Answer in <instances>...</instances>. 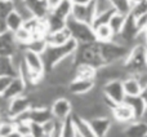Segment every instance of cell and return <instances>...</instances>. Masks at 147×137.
Segmentation results:
<instances>
[{"instance_id": "cell-1", "label": "cell", "mask_w": 147, "mask_h": 137, "mask_svg": "<svg viewBox=\"0 0 147 137\" xmlns=\"http://www.w3.org/2000/svg\"><path fill=\"white\" fill-rule=\"evenodd\" d=\"M79 47V43L75 41L74 39H70L66 44L63 45H48L41 56H43L44 66H45V71H49L54 67V65L58 64L62 58L67 56H71L76 52Z\"/></svg>"}, {"instance_id": "cell-2", "label": "cell", "mask_w": 147, "mask_h": 137, "mask_svg": "<svg viewBox=\"0 0 147 137\" xmlns=\"http://www.w3.org/2000/svg\"><path fill=\"white\" fill-rule=\"evenodd\" d=\"M124 67L129 75H137L147 70V48L145 44H133L129 49Z\"/></svg>"}, {"instance_id": "cell-3", "label": "cell", "mask_w": 147, "mask_h": 137, "mask_svg": "<svg viewBox=\"0 0 147 137\" xmlns=\"http://www.w3.org/2000/svg\"><path fill=\"white\" fill-rule=\"evenodd\" d=\"M74 56H75L76 64H86L96 68H99L105 65L103 61H102L101 52H99V44L97 40L86 44H79Z\"/></svg>"}, {"instance_id": "cell-4", "label": "cell", "mask_w": 147, "mask_h": 137, "mask_svg": "<svg viewBox=\"0 0 147 137\" xmlns=\"http://www.w3.org/2000/svg\"><path fill=\"white\" fill-rule=\"evenodd\" d=\"M98 44H99V52H101L102 61H103L105 65L124 61L130 49V47L125 45V44L116 43L114 40L106 41V43L98 41Z\"/></svg>"}, {"instance_id": "cell-5", "label": "cell", "mask_w": 147, "mask_h": 137, "mask_svg": "<svg viewBox=\"0 0 147 137\" xmlns=\"http://www.w3.org/2000/svg\"><path fill=\"white\" fill-rule=\"evenodd\" d=\"M66 27L69 28L71 38L79 44H86L96 41V36H94V28L92 27L90 23L81 22L79 20H75L74 17L70 16L66 20Z\"/></svg>"}, {"instance_id": "cell-6", "label": "cell", "mask_w": 147, "mask_h": 137, "mask_svg": "<svg viewBox=\"0 0 147 137\" xmlns=\"http://www.w3.org/2000/svg\"><path fill=\"white\" fill-rule=\"evenodd\" d=\"M30 109H31V100L28 98L27 94H22V96L14 97V98L8 101L4 117L16 120L20 115H22L23 113H26Z\"/></svg>"}, {"instance_id": "cell-7", "label": "cell", "mask_w": 147, "mask_h": 137, "mask_svg": "<svg viewBox=\"0 0 147 137\" xmlns=\"http://www.w3.org/2000/svg\"><path fill=\"white\" fill-rule=\"evenodd\" d=\"M102 93L106 98L112 101L114 104H120L125 100V92L123 88L121 79H111L102 84Z\"/></svg>"}, {"instance_id": "cell-8", "label": "cell", "mask_w": 147, "mask_h": 137, "mask_svg": "<svg viewBox=\"0 0 147 137\" xmlns=\"http://www.w3.org/2000/svg\"><path fill=\"white\" fill-rule=\"evenodd\" d=\"M51 111H52V115H53L54 119L66 120L69 117H71V114L74 111L71 100L66 98L65 96L56 98L51 104Z\"/></svg>"}, {"instance_id": "cell-9", "label": "cell", "mask_w": 147, "mask_h": 137, "mask_svg": "<svg viewBox=\"0 0 147 137\" xmlns=\"http://www.w3.org/2000/svg\"><path fill=\"white\" fill-rule=\"evenodd\" d=\"M22 60L28 71L36 74H43V75L45 74V66H44L41 54L28 51V49H22Z\"/></svg>"}, {"instance_id": "cell-10", "label": "cell", "mask_w": 147, "mask_h": 137, "mask_svg": "<svg viewBox=\"0 0 147 137\" xmlns=\"http://www.w3.org/2000/svg\"><path fill=\"white\" fill-rule=\"evenodd\" d=\"M96 87V79H83V78H74L67 84V92L74 96H83L90 92Z\"/></svg>"}, {"instance_id": "cell-11", "label": "cell", "mask_w": 147, "mask_h": 137, "mask_svg": "<svg viewBox=\"0 0 147 137\" xmlns=\"http://www.w3.org/2000/svg\"><path fill=\"white\" fill-rule=\"evenodd\" d=\"M111 117L114 118L115 122L123 123V124H128V123L136 120L132 107H130L125 101L120 102V104H116L114 107H112Z\"/></svg>"}, {"instance_id": "cell-12", "label": "cell", "mask_w": 147, "mask_h": 137, "mask_svg": "<svg viewBox=\"0 0 147 137\" xmlns=\"http://www.w3.org/2000/svg\"><path fill=\"white\" fill-rule=\"evenodd\" d=\"M96 137H106L112 127V119L110 117H93L88 119Z\"/></svg>"}, {"instance_id": "cell-13", "label": "cell", "mask_w": 147, "mask_h": 137, "mask_svg": "<svg viewBox=\"0 0 147 137\" xmlns=\"http://www.w3.org/2000/svg\"><path fill=\"white\" fill-rule=\"evenodd\" d=\"M94 16H96V8H94L93 0L86 5H74L72 7L71 17H74L75 20L81 21V22H86L92 25Z\"/></svg>"}, {"instance_id": "cell-14", "label": "cell", "mask_w": 147, "mask_h": 137, "mask_svg": "<svg viewBox=\"0 0 147 137\" xmlns=\"http://www.w3.org/2000/svg\"><path fill=\"white\" fill-rule=\"evenodd\" d=\"M20 47L14 41L12 33L0 34V57H12L20 51Z\"/></svg>"}, {"instance_id": "cell-15", "label": "cell", "mask_w": 147, "mask_h": 137, "mask_svg": "<svg viewBox=\"0 0 147 137\" xmlns=\"http://www.w3.org/2000/svg\"><path fill=\"white\" fill-rule=\"evenodd\" d=\"M26 89H27V85H26L25 80H23L20 75H16V76H13L12 78V81L9 83L8 88L5 89L3 97H4L7 101H9V100L14 98V97H18V96L25 94Z\"/></svg>"}, {"instance_id": "cell-16", "label": "cell", "mask_w": 147, "mask_h": 137, "mask_svg": "<svg viewBox=\"0 0 147 137\" xmlns=\"http://www.w3.org/2000/svg\"><path fill=\"white\" fill-rule=\"evenodd\" d=\"M147 133V122L143 119L133 120L125 124L123 136L124 137H143Z\"/></svg>"}, {"instance_id": "cell-17", "label": "cell", "mask_w": 147, "mask_h": 137, "mask_svg": "<svg viewBox=\"0 0 147 137\" xmlns=\"http://www.w3.org/2000/svg\"><path fill=\"white\" fill-rule=\"evenodd\" d=\"M28 119H30V122H36V123H40V124L53 119L51 107L49 106H31V109L28 110Z\"/></svg>"}, {"instance_id": "cell-18", "label": "cell", "mask_w": 147, "mask_h": 137, "mask_svg": "<svg viewBox=\"0 0 147 137\" xmlns=\"http://www.w3.org/2000/svg\"><path fill=\"white\" fill-rule=\"evenodd\" d=\"M133 110V114H134V119H142L145 117L146 111H147V104L142 96H133V97H125L124 100Z\"/></svg>"}, {"instance_id": "cell-19", "label": "cell", "mask_w": 147, "mask_h": 137, "mask_svg": "<svg viewBox=\"0 0 147 137\" xmlns=\"http://www.w3.org/2000/svg\"><path fill=\"white\" fill-rule=\"evenodd\" d=\"M71 118L74 122V127H75V131H76V135L79 137H96L88 119L75 114V113L71 114Z\"/></svg>"}, {"instance_id": "cell-20", "label": "cell", "mask_w": 147, "mask_h": 137, "mask_svg": "<svg viewBox=\"0 0 147 137\" xmlns=\"http://www.w3.org/2000/svg\"><path fill=\"white\" fill-rule=\"evenodd\" d=\"M45 39H47L48 45H63V44H66L67 41L72 38H71V34H70L69 28L63 27V28H61V30H57V31H53V33L47 34Z\"/></svg>"}, {"instance_id": "cell-21", "label": "cell", "mask_w": 147, "mask_h": 137, "mask_svg": "<svg viewBox=\"0 0 147 137\" xmlns=\"http://www.w3.org/2000/svg\"><path fill=\"white\" fill-rule=\"evenodd\" d=\"M123 88L127 97L140 96L142 93V85L134 75H128L127 78L123 79Z\"/></svg>"}, {"instance_id": "cell-22", "label": "cell", "mask_w": 147, "mask_h": 137, "mask_svg": "<svg viewBox=\"0 0 147 137\" xmlns=\"http://www.w3.org/2000/svg\"><path fill=\"white\" fill-rule=\"evenodd\" d=\"M23 3L30 9L34 17L36 18H45L47 14L49 13V9L47 7L45 1H41V0H23Z\"/></svg>"}, {"instance_id": "cell-23", "label": "cell", "mask_w": 147, "mask_h": 137, "mask_svg": "<svg viewBox=\"0 0 147 137\" xmlns=\"http://www.w3.org/2000/svg\"><path fill=\"white\" fill-rule=\"evenodd\" d=\"M23 22H25V20H23L22 16L16 9H13L12 12L7 16V18H5V26H7V30L9 31V33H14L16 30L22 27Z\"/></svg>"}, {"instance_id": "cell-24", "label": "cell", "mask_w": 147, "mask_h": 137, "mask_svg": "<svg viewBox=\"0 0 147 137\" xmlns=\"http://www.w3.org/2000/svg\"><path fill=\"white\" fill-rule=\"evenodd\" d=\"M12 34H13V38H14V41L17 43V45L20 47L21 49H25V47L28 44V41L32 39L31 31L27 30L25 26L20 27L18 30H16L14 33H12Z\"/></svg>"}, {"instance_id": "cell-25", "label": "cell", "mask_w": 147, "mask_h": 137, "mask_svg": "<svg viewBox=\"0 0 147 137\" xmlns=\"http://www.w3.org/2000/svg\"><path fill=\"white\" fill-rule=\"evenodd\" d=\"M94 36H96L97 41L106 43V41H111L112 39H114L115 34L112 33L109 23H105V25H99L94 28Z\"/></svg>"}, {"instance_id": "cell-26", "label": "cell", "mask_w": 147, "mask_h": 137, "mask_svg": "<svg viewBox=\"0 0 147 137\" xmlns=\"http://www.w3.org/2000/svg\"><path fill=\"white\" fill-rule=\"evenodd\" d=\"M72 7H74V4L71 3V0H62L53 10H51V12L53 13V14H56L57 17H59V18L66 21L67 18L71 16Z\"/></svg>"}, {"instance_id": "cell-27", "label": "cell", "mask_w": 147, "mask_h": 137, "mask_svg": "<svg viewBox=\"0 0 147 137\" xmlns=\"http://www.w3.org/2000/svg\"><path fill=\"white\" fill-rule=\"evenodd\" d=\"M97 68L86 64H76L75 66V78L83 79H96Z\"/></svg>"}, {"instance_id": "cell-28", "label": "cell", "mask_w": 147, "mask_h": 137, "mask_svg": "<svg viewBox=\"0 0 147 137\" xmlns=\"http://www.w3.org/2000/svg\"><path fill=\"white\" fill-rule=\"evenodd\" d=\"M45 21H47V26H48V34L66 27V21L59 18V17H57L56 14H53V13L51 12V10H49V13L47 14Z\"/></svg>"}, {"instance_id": "cell-29", "label": "cell", "mask_w": 147, "mask_h": 137, "mask_svg": "<svg viewBox=\"0 0 147 137\" xmlns=\"http://www.w3.org/2000/svg\"><path fill=\"white\" fill-rule=\"evenodd\" d=\"M47 47H48V43H47L45 36H39V38H32L28 44L25 47V49H28V51H32L35 53L43 54L45 52Z\"/></svg>"}, {"instance_id": "cell-30", "label": "cell", "mask_w": 147, "mask_h": 137, "mask_svg": "<svg viewBox=\"0 0 147 137\" xmlns=\"http://www.w3.org/2000/svg\"><path fill=\"white\" fill-rule=\"evenodd\" d=\"M125 20H127V16L121 14V13L115 12L114 14L111 16V18H110V21H109V26L111 27L112 33H114L115 35L121 33L123 27H124V25H125Z\"/></svg>"}, {"instance_id": "cell-31", "label": "cell", "mask_w": 147, "mask_h": 137, "mask_svg": "<svg viewBox=\"0 0 147 137\" xmlns=\"http://www.w3.org/2000/svg\"><path fill=\"white\" fill-rule=\"evenodd\" d=\"M14 9L13 0H0V25H5V18Z\"/></svg>"}, {"instance_id": "cell-32", "label": "cell", "mask_w": 147, "mask_h": 137, "mask_svg": "<svg viewBox=\"0 0 147 137\" xmlns=\"http://www.w3.org/2000/svg\"><path fill=\"white\" fill-rule=\"evenodd\" d=\"M16 130V122L9 118H3L0 120V137H7Z\"/></svg>"}, {"instance_id": "cell-33", "label": "cell", "mask_w": 147, "mask_h": 137, "mask_svg": "<svg viewBox=\"0 0 147 137\" xmlns=\"http://www.w3.org/2000/svg\"><path fill=\"white\" fill-rule=\"evenodd\" d=\"M111 4L117 13H121L124 16L129 14L130 8H132V3L129 0H111Z\"/></svg>"}, {"instance_id": "cell-34", "label": "cell", "mask_w": 147, "mask_h": 137, "mask_svg": "<svg viewBox=\"0 0 147 137\" xmlns=\"http://www.w3.org/2000/svg\"><path fill=\"white\" fill-rule=\"evenodd\" d=\"M115 12H116L115 9H110V10H107V12L101 13V14L94 16L93 21H92V27L96 28L97 26H99V25H105V23H109L110 18H111V16L114 14Z\"/></svg>"}, {"instance_id": "cell-35", "label": "cell", "mask_w": 147, "mask_h": 137, "mask_svg": "<svg viewBox=\"0 0 147 137\" xmlns=\"http://www.w3.org/2000/svg\"><path fill=\"white\" fill-rule=\"evenodd\" d=\"M146 13H147V0H143V1L132 4L129 14L133 16L134 18H138V17H141V16L146 14Z\"/></svg>"}, {"instance_id": "cell-36", "label": "cell", "mask_w": 147, "mask_h": 137, "mask_svg": "<svg viewBox=\"0 0 147 137\" xmlns=\"http://www.w3.org/2000/svg\"><path fill=\"white\" fill-rule=\"evenodd\" d=\"M93 1H94V8H96V16L101 14L103 12H107L110 9H114L111 0H93Z\"/></svg>"}, {"instance_id": "cell-37", "label": "cell", "mask_w": 147, "mask_h": 137, "mask_svg": "<svg viewBox=\"0 0 147 137\" xmlns=\"http://www.w3.org/2000/svg\"><path fill=\"white\" fill-rule=\"evenodd\" d=\"M61 137H78V135H76V131H75V127H74V122H72V118L71 117H69L63 122V132H62Z\"/></svg>"}, {"instance_id": "cell-38", "label": "cell", "mask_w": 147, "mask_h": 137, "mask_svg": "<svg viewBox=\"0 0 147 137\" xmlns=\"http://www.w3.org/2000/svg\"><path fill=\"white\" fill-rule=\"evenodd\" d=\"M16 122V131L20 132L23 137H30V122L28 120H14Z\"/></svg>"}, {"instance_id": "cell-39", "label": "cell", "mask_w": 147, "mask_h": 137, "mask_svg": "<svg viewBox=\"0 0 147 137\" xmlns=\"http://www.w3.org/2000/svg\"><path fill=\"white\" fill-rule=\"evenodd\" d=\"M63 122H65V120L54 119L53 127H52L51 132L48 133V136H47V137H61L62 132H63Z\"/></svg>"}, {"instance_id": "cell-40", "label": "cell", "mask_w": 147, "mask_h": 137, "mask_svg": "<svg viewBox=\"0 0 147 137\" xmlns=\"http://www.w3.org/2000/svg\"><path fill=\"white\" fill-rule=\"evenodd\" d=\"M30 137H47L45 132H44L43 124L36 122H30Z\"/></svg>"}, {"instance_id": "cell-41", "label": "cell", "mask_w": 147, "mask_h": 137, "mask_svg": "<svg viewBox=\"0 0 147 137\" xmlns=\"http://www.w3.org/2000/svg\"><path fill=\"white\" fill-rule=\"evenodd\" d=\"M136 28H137L138 34L143 33V31L147 28V13L141 17L136 18Z\"/></svg>"}, {"instance_id": "cell-42", "label": "cell", "mask_w": 147, "mask_h": 137, "mask_svg": "<svg viewBox=\"0 0 147 137\" xmlns=\"http://www.w3.org/2000/svg\"><path fill=\"white\" fill-rule=\"evenodd\" d=\"M13 76L10 75H0V96H3L5 92V89L8 88L9 83L12 81Z\"/></svg>"}, {"instance_id": "cell-43", "label": "cell", "mask_w": 147, "mask_h": 137, "mask_svg": "<svg viewBox=\"0 0 147 137\" xmlns=\"http://www.w3.org/2000/svg\"><path fill=\"white\" fill-rule=\"evenodd\" d=\"M61 1H62V0H45L47 7H48V9H49V10H53L54 8H56Z\"/></svg>"}, {"instance_id": "cell-44", "label": "cell", "mask_w": 147, "mask_h": 137, "mask_svg": "<svg viewBox=\"0 0 147 137\" xmlns=\"http://www.w3.org/2000/svg\"><path fill=\"white\" fill-rule=\"evenodd\" d=\"M92 0H71V3L74 5H86L89 4Z\"/></svg>"}, {"instance_id": "cell-45", "label": "cell", "mask_w": 147, "mask_h": 137, "mask_svg": "<svg viewBox=\"0 0 147 137\" xmlns=\"http://www.w3.org/2000/svg\"><path fill=\"white\" fill-rule=\"evenodd\" d=\"M7 137H23V136L21 135L20 132H17V131L14 130V131H13V132H10V133H9V135H8Z\"/></svg>"}, {"instance_id": "cell-46", "label": "cell", "mask_w": 147, "mask_h": 137, "mask_svg": "<svg viewBox=\"0 0 147 137\" xmlns=\"http://www.w3.org/2000/svg\"><path fill=\"white\" fill-rule=\"evenodd\" d=\"M141 96H142L143 98H145V101H146V104H147V85L142 89V93H141Z\"/></svg>"}, {"instance_id": "cell-47", "label": "cell", "mask_w": 147, "mask_h": 137, "mask_svg": "<svg viewBox=\"0 0 147 137\" xmlns=\"http://www.w3.org/2000/svg\"><path fill=\"white\" fill-rule=\"evenodd\" d=\"M143 41H145V47L147 48V28L143 31Z\"/></svg>"}, {"instance_id": "cell-48", "label": "cell", "mask_w": 147, "mask_h": 137, "mask_svg": "<svg viewBox=\"0 0 147 137\" xmlns=\"http://www.w3.org/2000/svg\"><path fill=\"white\" fill-rule=\"evenodd\" d=\"M132 4H136V3H140V1H143V0H129Z\"/></svg>"}, {"instance_id": "cell-49", "label": "cell", "mask_w": 147, "mask_h": 137, "mask_svg": "<svg viewBox=\"0 0 147 137\" xmlns=\"http://www.w3.org/2000/svg\"><path fill=\"white\" fill-rule=\"evenodd\" d=\"M3 117H4V113H3V110L0 109V120L3 119Z\"/></svg>"}, {"instance_id": "cell-50", "label": "cell", "mask_w": 147, "mask_h": 137, "mask_svg": "<svg viewBox=\"0 0 147 137\" xmlns=\"http://www.w3.org/2000/svg\"><path fill=\"white\" fill-rule=\"evenodd\" d=\"M143 137H147V133H146V135H145V136H143Z\"/></svg>"}, {"instance_id": "cell-51", "label": "cell", "mask_w": 147, "mask_h": 137, "mask_svg": "<svg viewBox=\"0 0 147 137\" xmlns=\"http://www.w3.org/2000/svg\"><path fill=\"white\" fill-rule=\"evenodd\" d=\"M41 1H45V0H41Z\"/></svg>"}]
</instances>
